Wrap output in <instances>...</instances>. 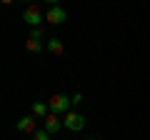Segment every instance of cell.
I'll return each instance as SVG.
<instances>
[{
    "mask_svg": "<svg viewBox=\"0 0 150 140\" xmlns=\"http://www.w3.org/2000/svg\"><path fill=\"white\" fill-rule=\"evenodd\" d=\"M65 18L68 15H65V10L60 5H50V10L45 13V23H50V25H63Z\"/></svg>",
    "mask_w": 150,
    "mask_h": 140,
    "instance_id": "obj_5",
    "label": "cell"
},
{
    "mask_svg": "<svg viewBox=\"0 0 150 140\" xmlns=\"http://www.w3.org/2000/svg\"><path fill=\"white\" fill-rule=\"evenodd\" d=\"M13 3H15V0H3V5H13Z\"/></svg>",
    "mask_w": 150,
    "mask_h": 140,
    "instance_id": "obj_14",
    "label": "cell"
},
{
    "mask_svg": "<svg viewBox=\"0 0 150 140\" xmlns=\"http://www.w3.org/2000/svg\"><path fill=\"white\" fill-rule=\"evenodd\" d=\"M50 113H58V115H65V113H70V105H73V98H68V95H63V93H58V95H53L50 98Z\"/></svg>",
    "mask_w": 150,
    "mask_h": 140,
    "instance_id": "obj_1",
    "label": "cell"
},
{
    "mask_svg": "<svg viewBox=\"0 0 150 140\" xmlns=\"http://www.w3.org/2000/svg\"><path fill=\"white\" fill-rule=\"evenodd\" d=\"M20 3H25V5H33V3H35V0H20Z\"/></svg>",
    "mask_w": 150,
    "mask_h": 140,
    "instance_id": "obj_15",
    "label": "cell"
},
{
    "mask_svg": "<svg viewBox=\"0 0 150 140\" xmlns=\"http://www.w3.org/2000/svg\"><path fill=\"white\" fill-rule=\"evenodd\" d=\"M43 35H45V30H43V28H30V35H28V38H35V40H43Z\"/></svg>",
    "mask_w": 150,
    "mask_h": 140,
    "instance_id": "obj_11",
    "label": "cell"
},
{
    "mask_svg": "<svg viewBox=\"0 0 150 140\" xmlns=\"http://www.w3.org/2000/svg\"><path fill=\"white\" fill-rule=\"evenodd\" d=\"M25 50H28V53H40V50H43V43L35 40V38H28L25 40Z\"/></svg>",
    "mask_w": 150,
    "mask_h": 140,
    "instance_id": "obj_9",
    "label": "cell"
},
{
    "mask_svg": "<svg viewBox=\"0 0 150 140\" xmlns=\"http://www.w3.org/2000/svg\"><path fill=\"white\" fill-rule=\"evenodd\" d=\"M45 48H48L53 55H63V53H65V45H63V40H60V38H48Z\"/></svg>",
    "mask_w": 150,
    "mask_h": 140,
    "instance_id": "obj_8",
    "label": "cell"
},
{
    "mask_svg": "<svg viewBox=\"0 0 150 140\" xmlns=\"http://www.w3.org/2000/svg\"><path fill=\"white\" fill-rule=\"evenodd\" d=\"M23 20H25L30 28H40L45 23V15L40 13V8H38V5H28L25 10H23Z\"/></svg>",
    "mask_w": 150,
    "mask_h": 140,
    "instance_id": "obj_3",
    "label": "cell"
},
{
    "mask_svg": "<svg viewBox=\"0 0 150 140\" xmlns=\"http://www.w3.org/2000/svg\"><path fill=\"white\" fill-rule=\"evenodd\" d=\"M43 3H48V5H58V0H43Z\"/></svg>",
    "mask_w": 150,
    "mask_h": 140,
    "instance_id": "obj_13",
    "label": "cell"
},
{
    "mask_svg": "<svg viewBox=\"0 0 150 140\" xmlns=\"http://www.w3.org/2000/svg\"><path fill=\"white\" fill-rule=\"evenodd\" d=\"M63 125H65V130H70V133H80V130L85 128V115L70 110V113L63 115Z\"/></svg>",
    "mask_w": 150,
    "mask_h": 140,
    "instance_id": "obj_2",
    "label": "cell"
},
{
    "mask_svg": "<svg viewBox=\"0 0 150 140\" xmlns=\"http://www.w3.org/2000/svg\"><path fill=\"white\" fill-rule=\"evenodd\" d=\"M93 140H95V138H93Z\"/></svg>",
    "mask_w": 150,
    "mask_h": 140,
    "instance_id": "obj_16",
    "label": "cell"
},
{
    "mask_svg": "<svg viewBox=\"0 0 150 140\" xmlns=\"http://www.w3.org/2000/svg\"><path fill=\"white\" fill-rule=\"evenodd\" d=\"M35 115H25V118H20V120H18V123H15V130H18V133H35Z\"/></svg>",
    "mask_w": 150,
    "mask_h": 140,
    "instance_id": "obj_6",
    "label": "cell"
},
{
    "mask_svg": "<svg viewBox=\"0 0 150 140\" xmlns=\"http://www.w3.org/2000/svg\"><path fill=\"white\" fill-rule=\"evenodd\" d=\"M43 128L48 130L50 135H58L60 130L65 128V125H63V120H60V115H58V113H50L48 118H43Z\"/></svg>",
    "mask_w": 150,
    "mask_h": 140,
    "instance_id": "obj_4",
    "label": "cell"
},
{
    "mask_svg": "<svg viewBox=\"0 0 150 140\" xmlns=\"http://www.w3.org/2000/svg\"><path fill=\"white\" fill-rule=\"evenodd\" d=\"M33 140H50V133L45 128H40V130H35L33 133Z\"/></svg>",
    "mask_w": 150,
    "mask_h": 140,
    "instance_id": "obj_10",
    "label": "cell"
},
{
    "mask_svg": "<svg viewBox=\"0 0 150 140\" xmlns=\"http://www.w3.org/2000/svg\"><path fill=\"white\" fill-rule=\"evenodd\" d=\"M80 103H83V95H80V93H75V95H73V105H80Z\"/></svg>",
    "mask_w": 150,
    "mask_h": 140,
    "instance_id": "obj_12",
    "label": "cell"
},
{
    "mask_svg": "<svg viewBox=\"0 0 150 140\" xmlns=\"http://www.w3.org/2000/svg\"><path fill=\"white\" fill-rule=\"evenodd\" d=\"M33 115H35L38 120L48 118V115H50V105H48V103H40V100H35V103H33Z\"/></svg>",
    "mask_w": 150,
    "mask_h": 140,
    "instance_id": "obj_7",
    "label": "cell"
}]
</instances>
